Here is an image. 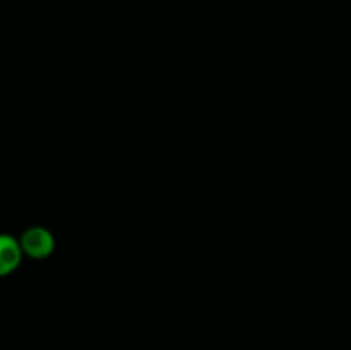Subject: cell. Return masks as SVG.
<instances>
[{
  "mask_svg": "<svg viewBox=\"0 0 351 350\" xmlns=\"http://www.w3.org/2000/svg\"><path fill=\"white\" fill-rule=\"evenodd\" d=\"M19 246L23 254L31 259H45L55 249L53 233L43 226H31L21 235Z\"/></svg>",
  "mask_w": 351,
  "mask_h": 350,
  "instance_id": "obj_1",
  "label": "cell"
},
{
  "mask_svg": "<svg viewBox=\"0 0 351 350\" xmlns=\"http://www.w3.org/2000/svg\"><path fill=\"white\" fill-rule=\"evenodd\" d=\"M21 259H23V250L19 240L14 239L12 235L0 233V278L16 271Z\"/></svg>",
  "mask_w": 351,
  "mask_h": 350,
  "instance_id": "obj_2",
  "label": "cell"
}]
</instances>
